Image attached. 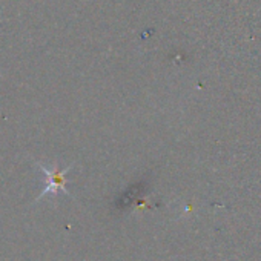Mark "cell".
<instances>
[{"label": "cell", "instance_id": "obj_1", "mask_svg": "<svg viewBox=\"0 0 261 261\" xmlns=\"http://www.w3.org/2000/svg\"><path fill=\"white\" fill-rule=\"evenodd\" d=\"M37 166L40 168V171H42V172L45 174V177H46V186H45L43 192L39 195V198H37L36 201L42 200L46 194L63 192V194H66V195H71L69 191L66 189V174L69 172V169L72 168V165L68 166V168H65L63 171H60L57 166H54L53 169H48V168H46L45 165H42V163H37Z\"/></svg>", "mask_w": 261, "mask_h": 261}]
</instances>
